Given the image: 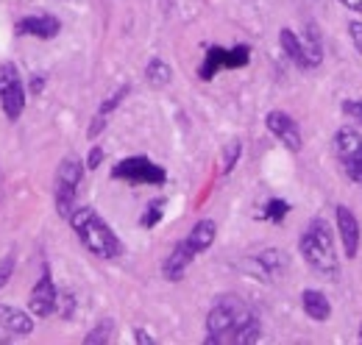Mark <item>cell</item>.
I'll return each instance as SVG.
<instances>
[{
  "label": "cell",
  "instance_id": "6da1fadb",
  "mask_svg": "<svg viewBox=\"0 0 362 345\" xmlns=\"http://www.w3.org/2000/svg\"><path fill=\"white\" fill-rule=\"evenodd\" d=\"M70 226L76 231V237L81 240V245L98 259H117L123 254V245L117 240V234L112 231V226L98 215L92 206H81L73 209L70 215Z\"/></svg>",
  "mask_w": 362,
  "mask_h": 345
},
{
  "label": "cell",
  "instance_id": "7a4b0ae2",
  "mask_svg": "<svg viewBox=\"0 0 362 345\" xmlns=\"http://www.w3.org/2000/svg\"><path fill=\"white\" fill-rule=\"evenodd\" d=\"M298 251H301V257L307 259V264L315 273H320L323 279H329V281H337L340 279V259H337L334 240H332V231H329V223L326 220L315 217L304 228V234L298 240Z\"/></svg>",
  "mask_w": 362,
  "mask_h": 345
},
{
  "label": "cell",
  "instance_id": "3957f363",
  "mask_svg": "<svg viewBox=\"0 0 362 345\" xmlns=\"http://www.w3.org/2000/svg\"><path fill=\"white\" fill-rule=\"evenodd\" d=\"M254 317V312L245 306L243 298L237 296H223L218 298L215 306L209 309L206 315V345H228L234 340V332L248 320Z\"/></svg>",
  "mask_w": 362,
  "mask_h": 345
},
{
  "label": "cell",
  "instance_id": "277c9868",
  "mask_svg": "<svg viewBox=\"0 0 362 345\" xmlns=\"http://www.w3.org/2000/svg\"><path fill=\"white\" fill-rule=\"evenodd\" d=\"M334 153L343 165V170L349 175V181L362 184V134L351 126H343V129L334 134Z\"/></svg>",
  "mask_w": 362,
  "mask_h": 345
},
{
  "label": "cell",
  "instance_id": "5b68a950",
  "mask_svg": "<svg viewBox=\"0 0 362 345\" xmlns=\"http://www.w3.org/2000/svg\"><path fill=\"white\" fill-rule=\"evenodd\" d=\"M0 103H3V115L8 120H17L25 109V89H23L20 73L14 64L0 67Z\"/></svg>",
  "mask_w": 362,
  "mask_h": 345
},
{
  "label": "cell",
  "instance_id": "8992f818",
  "mask_svg": "<svg viewBox=\"0 0 362 345\" xmlns=\"http://www.w3.org/2000/svg\"><path fill=\"white\" fill-rule=\"evenodd\" d=\"M112 175H115V178H126V181H132V184H165V178H168L165 168L153 165V162L145 159V156H132V159L117 162Z\"/></svg>",
  "mask_w": 362,
  "mask_h": 345
},
{
  "label": "cell",
  "instance_id": "52a82bcc",
  "mask_svg": "<svg viewBox=\"0 0 362 345\" xmlns=\"http://www.w3.org/2000/svg\"><path fill=\"white\" fill-rule=\"evenodd\" d=\"M265 126L271 131L273 136L287 148V151H293V153H298L301 148H304V139H301V129H298V123L290 117V115H284V112H268V117H265Z\"/></svg>",
  "mask_w": 362,
  "mask_h": 345
},
{
  "label": "cell",
  "instance_id": "ba28073f",
  "mask_svg": "<svg viewBox=\"0 0 362 345\" xmlns=\"http://www.w3.org/2000/svg\"><path fill=\"white\" fill-rule=\"evenodd\" d=\"M56 303H59V290H56L50 273L42 270L40 281L34 284V290H31V296H28V309H31V315H37V317H50V315L56 312Z\"/></svg>",
  "mask_w": 362,
  "mask_h": 345
},
{
  "label": "cell",
  "instance_id": "9c48e42d",
  "mask_svg": "<svg viewBox=\"0 0 362 345\" xmlns=\"http://www.w3.org/2000/svg\"><path fill=\"white\" fill-rule=\"evenodd\" d=\"M334 217H337V234H340V242H343V251H346V257L354 259L357 257V251H360V220L357 215L349 209V206H337L334 209Z\"/></svg>",
  "mask_w": 362,
  "mask_h": 345
},
{
  "label": "cell",
  "instance_id": "30bf717a",
  "mask_svg": "<svg viewBox=\"0 0 362 345\" xmlns=\"http://www.w3.org/2000/svg\"><path fill=\"white\" fill-rule=\"evenodd\" d=\"M59 31H62V23L53 14H31V17L20 20V25H17V34L37 37V40H53Z\"/></svg>",
  "mask_w": 362,
  "mask_h": 345
},
{
  "label": "cell",
  "instance_id": "8fae6325",
  "mask_svg": "<svg viewBox=\"0 0 362 345\" xmlns=\"http://www.w3.org/2000/svg\"><path fill=\"white\" fill-rule=\"evenodd\" d=\"M195 257H198V254L189 248V242H187V240H181L179 245L170 251V257L165 259V264H162L165 279H168V281H181V279H184V273H187V267L192 264V259Z\"/></svg>",
  "mask_w": 362,
  "mask_h": 345
},
{
  "label": "cell",
  "instance_id": "7c38bea8",
  "mask_svg": "<svg viewBox=\"0 0 362 345\" xmlns=\"http://www.w3.org/2000/svg\"><path fill=\"white\" fill-rule=\"evenodd\" d=\"M0 326H3L8 334H17V337L34 332L31 315L23 312V309H14V306H0Z\"/></svg>",
  "mask_w": 362,
  "mask_h": 345
},
{
  "label": "cell",
  "instance_id": "4fadbf2b",
  "mask_svg": "<svg viewBox=\"0 0 362 345\" xmlns=\"http://www.w3.org/2000/svg\"><path fill=\"white\" fill-rule=\"evenodd\" d=\"M215 237H218V226H215V220H198V223L189 228L187 242H189V248H192L195 254H204V251L212 248Z\"/></svg>",
  "mask_w": 362,
  "mask_h": 345
},
{
  "label": "cell",
  "instance_id": "5bb4252c",
  "mask_svg": "<svg viewBox=\"0 0 362 345\" xmlns=\"http://www.w3.org/2000/svg\"><path fill=\"white\" fill-rule=\"evenodd\" d=\"M279 45H281V50L287 53V59H290L296 67H301V70H307V67H310L307 53H304V42H301V37H298L296 31L281 28V34H279Z\"/></svg>",
  "mask_w": 362,
  "mask_h": 345
},
{
  "label": "cell",
  "instance_id": "9a60e30c",
  "mask_svg": "<svg viewBox=\"0 0 362 345\" xmlns=\"http://www.w3.org/2000/svg\"><path fill=\"white\" fill-rule=\"evenodd\" d=\"M301 303H304L307 317H313V320H317V323H323V320L332 317V303H329V298H326L320 290H304Z\"/></svg>",
  "mask_w": 362,
  "mask_h": 345
},
{
  "label": "cell",
  "instance_id": "2e32d148",
  "mask_svg": "<svg viewBox=\"0 0 362 345\" xmlns=\"http://www.w3.org/2000/svg\"><path fill=\"white\" fill-rule=\"evenodd\" d=\"M81 178H84V165L78 162V156L62 159V165H59V170H56V184L70 187V189H78Z\"/></svg>",
  "mask_w": 362,
  "mask_h": 345
},
{
  "label": "cell",
  "instance_id": "e0dca14e",
  "mask_svg": "<svg viewBox=\"0 0 362 345\" xmlns=\"http://www.w3.org/2000/svg\"><path fill=\"white\" fill-rule=\"evenodd\" d=\"M301 42H304V53H307L310 67H317V64L323 62V45H320V34H317L315 23H307Z\"/></svg>",
  "mask_w": 362,
  "mask_h": 345
},
{
  "label": "cell",
  "instance_id": "ac0fdd59",
  "mask_svg": "<svg viewBox=\"0 0 362 345\" xmlns=\"http://www.w3.org/2000/svg\"><path fill=\"white\" fill-rule=\"evenodd\" d=\"M145 78L153 86H168L173 81V70H170V64L165 59H151L148 67H145Z\"/></svg>",
  "mask_w": 362,
  "mask_h": 345
},
{
  "label": "cell",
  "instance_id": "d6986e66",
  "mask_svg": "<svg viewBox=\"0 0 362 345\" xmlns=\"http://www.w3.org/2000/svg\"><path fill=\"white\" fill-rule=\"evenodd\" d=\"M262 340V326H259V317L254 315V317H248L237 332H234V345H254Z\"/></svg>",
  "mask_w": 362,
  "mask_h": 345
},
{
  "label": "cell",
  "instance_id": "ffe728a7",
  "mask_svg": "<svg viewBox=\"0 0 362 345\" xmlns=\"http://www.w3.org/2000/svg\"><path fill=\"white\" fill-rule=\"evenodd\" d=\"M257 264H259L268 276H276V273H281V270L287 267V254H284V251H276V248H268V251H262V254L257 257Z\"/></svg>",
  "mask_w": 362,
  "mask_h": 345
},
{
  "label": "cell",
  "instance_id": "44dd1931",
  "mask_svg": "<svg viewBox=\"0 0 362 345\" xmlns=\"http://www.w3.org/2000/svg\"><path fill=\"white\" fill-rule=\"evenodd\" d=\"M112 332H115V323H112V320H100L90 334L84 337V343L87 345H106L109 340H112Z\"/></svg>",
  "mask_w": 362,
  "mask_h": 345
},
{
  "label": "cell",
  "instance_id": "7402d4cb",
  "mask_svg": "<svg viewBox=\"0 0 362 345\" xmlns=\"http://www.w3.org/2000/svg\"><path fill=\"white\" fill-rule=\"evenodd\" d=\"M287 212H290V204L281 201V198H273V201H268V206H265V217L273 220V223H281L287 217Z\"/></svg>",
  "mask_w": 362,
  "mask_h": 345
},
{
  "label": "cell",
  "instance_id": "603a6c76",
  "mask_svg": "<svg viewBox=\"0 0 362 345\" xmlns=\"http://www.w3.org/2000/svg\"><path fill=\"white\" fill-rule=\"evenodd\" d=\"M240 153H243V145L234 139L231 145H226V151H223V175H228V172L234 170V165H237V159H240Z\"/></svg>",
  "mask_w": 362,
  "mask_h": 345
},
{
  "label": "cell",
  "instance_id": "cb8c5ba5",
  "mask_svg": "<svg viewBox=\"0 0 362 345\" xmlns=\"http://www.w3.org/2000/svg\"><path fill=\"white\" fill-rule=\"evenodd\" d=\"M162 209H165V201H162V198H159V201H153V204L148 206L145 217H142V226H145V228H153V226L162 220Z\"/></svg>",
  "mask_w": 362,
  "mask_h": 345
},
{
  "label": "cell",
  "instance_id": "d4e9b609",
  "mask_svg": "<svg viewBox=\"0 0 362 345\" xmlns=\"http://www.w3.org/2000/svg\"><path fill=\"white\" fill-rule=\"evenodd\" d=\"M343 115L354 123V126H362V100H343Z\"/></svg>",
  "mask_w": 362,
  "mask_h": 345
},
{
  "label": "cell",
  "instance_id": "484cf974",
  "mask_svg": "<svg viewBox=\"0 0 362 345\" xmlns=\"http://www.w3.org/2000/svg\"><path fill=\"white\" fill-rule=\"evenodd\" d=\"M56 312H59L62 317H73V315H76V298H73V293H62V296H59Z\"/></svg>",
  "mask_w": 362,
  "mask_h": 345
},
{
  "label": "cell",
  "instance_id": "4316f807",
  "mask_svg": "<svg viewBox=\"0 0 362 345\" xmlns=\"http://www.w3.org/2000/svg\"><path fill=\"white\" fill-rule=\"evenodd\" d=\"M126 95H129V86L117 89V92H115L109 100H103V106H100V115H106V117H109V112H112V109H117V106H120V100H123Z\"/></svg>",
  "mask_w": 362,
  "mask_h": 345
},
{
  "label": "cell",
  "instance_id": "83f0119b",
  "mask_svg": "<svg viewBox=\"0 0 362 345\" xmlns=\"http://www.w3.org/2000/svg\"><path fill=\"white\" fill-rule=\"evenodd\" d=\"M11 273H14V257L8 254V257H3V262H0V290L8 284Z\"/></svg>",
  "mask_w": 362,
  "mask_h": 345
},
{
  "label": "cell",
  "instance_id": "f1b7e54d",
  "mask_svg": "<svg viewBox=\"0 0 362 345\" xmlns=\"http://www.w3.org/2000/svg\"><path fill=\"white\" fill-rule=\"evenodd\" d=\"M349 34H351V42H354V47L362 53V23H360V20H351V23H349Z\"/></svg>",
  "mask_w": 362,
  "mask_h": 345
},
{
  "label": "cell",
  "instance_id": "f546056e",
  "mask_svg": "<svg viewBox=\"0 0 362 345\" xmlns=\"http://www.w3.org/2000/svg\"><path fill=\"white\" fill-rule=\"evenodd\" d=\"M103 129H106V115H100V112H98V115H95V120H92L90 131H87V134H90V139H95Z\"/></svg>",
  "mask_w": 362,
  "mask_h": 345
},
{
  "label": "cell",
  "instance_id": "4dcf8cb0",
  "mask_svg": "<svg viewBox=\"0 0 362 345\" xmlns=\"http://www.w3.org/2000/svg\"><path fill=\"white\" fill-rule=\"evenodd\" d=\"M100 162H103V148H92L90 159H87V170H98Z\"/></svg>",
  "mask_w": 362,
  "mask_h": 345
},
{
  "label": "cell",
  "instance_id": "1f68e13d",
  "mask_svg": "<svg viewBox=\"0 0 362 345\" xmlns=\"http://www.w3.org/2000/svg\"><path fill=\"white\" fill-rule=\"evenodd\" d=\"M134 340L139 345H153V343H156V340H153V337H151V334H148L145 329H136V332H134Z\"/></svg>",
  "mask_w": 362,
  "mask_h": 345
},
{
  "label": "cell",
  "instance_id": "d6a6232c",
  "mask_svg": "<svg viewBox=\"0 0 362 345\" xmlns=\"http://www.w3.org/2000/svg\"><path fill=\"white\" fill-rule=\"evenodd\" d=\"M45 86V76H31V92H42Z\"/></svg>",
  "mask_w": 362,
  "mask_h": 345
},
{
  "label": "cell",
  "instance_id": "836d02e7",
  "mask_svg": "<svg viewBox=\"0 0 362 345\" xmlns=\"http://www.w3.org/2000/svg\"><path fill=\"white\" fill-rule=\"evenodd\" d=\"M346 8H351V11H360L362 14V0H340Z\"/></svg>",
  "mask_w": 362,
  "mask_h": 345
},
{
  "label": "cell",
  "instance_id": "e575fe53",
  "mask_svg": "<svg viewBox=\"0 0 362 345\" xmlns=\"http://www.w3.org/2000/svg\"><path fill=\"white\" fill-rule=\"evenodd\" d=\"M360 340H362V326H360Z\"/></svg>",
  "mask_w": 362,
  "mask_h": 345
}]
</instances>
